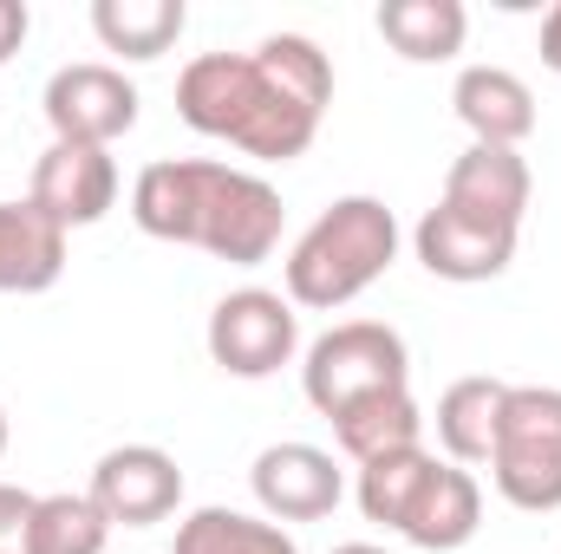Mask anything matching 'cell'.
<instances>
[{"label": "cell", "instance_id": "4", "mask_svg": "<svg viewBox=\"0 0 561 554\" xmlns=\"http://www.w3.org/2000/svg\"><path fill=\"white\" fill-rule=\"evenodd\" d=\"M300 392L320 417H340L386 392H412V353L386 320H346L307 346Z\"/></svg>", "mask_w": 561, "mask_h": 554}, {"label": "cell", "instance_id": "23", "mask_svg": "<svg viewBox=\"0 0 561 554\" xmlns=\"http://www.w3.org/2000/svg\"><path fill=\"white\" fill-rule=\"evenodd\" d=\"M33 503H39V496H26L20 483H0V554H7V542H20V535H26Z\"/></svg>", "mask_w": 561, "mask_h": 554}, {"label": "cell", "instance_id": "1", "mask_svg": "<svg viewBox=\"0 0 561 554\" xmlns=\"http://www.w3.org/2000/svg\"><path fill=\"white\" fill-rule=\"evenodd\" d=\"M333 66L307 33H268L255 53H196L176 79V118L255 163H294L320 138Z\"/></svg>", "mask_w": 561, "mask_h": 554}, {"label": "cell", "instance_id": "14", "mask_svg": "<svg viewBox=\"0 0 561 554\" xmlns=\"http://www.w3.org/2000/svg\"><path fill=\"white\" fill-rule=\"evenodd\" d=\"M450 105H457L470 143H503V150H516V143L536 131V92H529L510 66H463L457 85H450Z\"/></svg>", "mask_w": 561, "mask_h": 554}, {"label": "cell", "instance_id": "25", "mask_svg": "<svg viewBox=\"0 0 561 554\" xmlns=\"http://www.w3.org/2000/svg\"><path fill=\"white\" fill-rule=\"evenodd\" d=\"M542 66H549V72H561V0L542 13Z\"/></svg>", "mask_w": 561, "mask_h": 554}, {"label": "cell", "instance_id": "24", "mask_svg": "<svg viewBox=\"0 0 561 554\" xmlns=\"http://www.w3.org/2000/svg\"><path fill=\"white\" fill-rule=\"evenodd\" d=\"M26 26H33V13H26V0H0V66L26 46Z\"/></svg>", "mask_w": 561, "mask_h": 554}, {"label": "cell", "instance_id": "17", "mask_svg": "<svg viewBox=\"0 0 561 554\" xmlns=\"http://www.w3.org/2000/svg\"><path fill=\"white\" fill-rule=\"evenodd\" d=\"M190 26L183 0H99L92 7V33L105 53L118 59H163Z\"/></svg>", "mask_w": 561, "mask_h": 554}, {"label": "cell", "instance_id": "16", "mask_svg": "<svg viewBox=\"0 0 561 554\" xmlns=\"http://www.w3.org/2000/svg\"><path fill=\"white\" fill-rule=\"evenodd\" d=\"M379 33L399 59L412 66H444L463 53V33H470V13L463 0H386L379 7Z\"/></svg>", "mask_w": 561, "mask_h": 554}, {"label": "cell", "instance_id": "21", "mask_svg": "<svg viewBox=\"0 0 561 554\" xmlns=\"http://www.w3.org/2000/svg\"><path fill=\"white\" fill-rule=\"evenodd\" d=\"M170 554H300L294 535L268 516H242V509H196L176 529Z\"/></svg>", "mask_w": 561, "mask_h": 554}, {"label": "cell", "instance_id": "7", "mask_svg": "<svg viewBox=\"0 0 561 554\" xmlns=\"http://www.w3.org/2000/svg\"><path fill=\"white\" fill-rule=\"evenodd\" d=\"M39 112L53 125V143H92V150H112L138 125V85L105 66V59H79V66H59L39 92Z\"/></svg>", "mask_w": 561, "mask_h": 554}, {"label": "cell", "instance_id": "11", "mask_svg": "<svg viewBox=\"0 0 561 554\" xmlns=\"http://www.w3.org/2000/svg\"><path fill=\"white\" fill-rule=\"evenodd\" d=\"M516 235L523 229H496V222H477L450 203L424 209L419 229H412V249L437 280H457V287H477V280H496L516 262Z\"/></svg>", "mask_w": 561, "mask_h": 554}, {"label": "cell", "instance_id": "5", "mask_svg": "<svg viewBox=\"0 0 561 554\" xmlns=\"http://www.w3.org/2000/svg\"><path fill=\"white\" fill-rule=\"evenodd\" d=\"M490 483L510 509L549 516L561 509V392L556 385H510L496 443H490Z\"/></svg>", "mask_w": 561, "mask_h": 554}, {"label": "cell", "instance_id": "18", "mask_svg": "<svg viewBox=\"0 0 561 554\" xmlns=\"http://www.w3.org/2000/svg\"><path fill=\"white\" fill-rule=\"evenodd\" d=\"M510 385L503 379H457L444 399H437V443L450 463H490V443H496V417H503Z\"/></svg>", "mask_w": 561, "mask_h": 554}, {"label": "cell", "instance_id": "3", "mask_svg": "<svg viewBox=\"0 0 561 554\" xmlns=\"http://www.w3.org/2000/svg\"><path fill=\"white\" fill-rule=\"evenodd\" d=\"M392 262H399V216L379 196H340L307 222V235L287 249L280 275H287L294 307L333 313V307L359 300Z\"/></svg>", "mask_w": 561, "mask_h": 554}, {"label": "cell", "instance_id": "8", "mask_svg": "<svg viewBox=\"0 0 561 554\" xmlns=\"http://www.w3.org/2000/svg\"><path fill=\"white\" fill-rule=\"evenodd\" d=\"M85 496L99 503V516H105L112 529H150V522L176 516V503H183V470H176V457L157 450V443H118V450H105V457L92 463V489H85Z\"/></svg>", "mask_w": 561, "mask_h": 554}, {"label": "cell", "instance_id": "27", "mask_svg": "<svg viewBox=\"0 0 561 554\" xmlns=\"http://www.w3.org/2000/svg\"><path fill=\"white\" fill-rule=\"evenodd\" d=\"M0 457H7V412H0Z\"/></svg>", "mask_w": 561, "mask_h": 554}, {"label": "cell", "instance_id": "12", "mask_svg": "<svg viewBox=\"0 0 561 554\" xmlns=\"http://www.w3.org/2000/svg\"><path fill=\"white\" fill-rule=\"evenodd\" d=\"M477 522H483V489H477V476H470L463 463H437V457H431V470L419 476V489H412V503H405V516H399L392 535H405V542L424 549V554H457L477 535Z\"/></svg>", "mask_w": 561, "mask_h": 554}, {"label": "cell", "instance_id": "6", "mask_svg": "<svg viewBox=\"0 0 561 554\" xmlns=\"http://www.w3.org/2000/svg\"><path fill=\"white\" fill-rule=\"evenodd\" d=\"M203 339H209V359L229 379H275L300 353V313L275 287H236V293L216 300Z\"/></svg>", "mask_w": 561, "mask_h": 554}, {"label": "cell", "instance_id": "10", "mask_svg": "<svg viewBox=\"0 0 561 554\" xmlns=\"http://www.w3.org/2000/svg\"><path fill=\"white\" fill-rule=\"evenodd\" d=\"M249 483H255V503L268 522H320L346 496V476L320 443H268L255 457Z\"/></svg>", "mask_w": 561, "mask_h": 554}, {"label": "cell", "instance_id": "2", "mask_svg": "<svg viewBox=\"0 0 561 554\" xmlns=\"http://www.w3.org/2000/svg\"><path fill=\"white\" fill-rule=\"evenodd\" d=\"M280 189L216 157H157L131 183V222L157 242L203 249L229 268H262L280 249Z\"/></svg>", "mask_w": 561, "mask_h": 554}, {"label": "cell", "instance_id": "19", "mask_svg": "<svg viewBox=\"0 0 561 554\" xmlns=\"http://www.w3.org/2000/svg\"><path fill=\"white\" fill-rule=\"evenodd\" d=\"M327 424H333V443H340L353 463H379V457H392V450H419V437H424V412H419L412 392L366 399V405L327 417Z\"/></svg>", "mask_w": 561, "mask_h": 554}, {"label": "cell", "instance_id": "15", "mask_svg": "<svg viewBox=\"0 0 561 554\" xmlns=\"http://www.w3.org/2000/svg\"><path fill=\"white\" fill-rule=\"evenodd\" d=\"M66 275V229L33 203H0V293H46Z\"/></svg>", "mask_w": 561, "mask_h": 554}, {"label": "cell", "instance_id": "26", "mask_svg": "<svg viewBox=\"0 0 561 554\" xmlns=\"http://www.w3.org/2000/svg\"><path fill=\"white\" fill-rule=\"evenodd\" d=\"M333 554H386V549H373V542H346V549H333Z\"/></svg>", "mask_w": 561, "mask_h": 554}, {"label": "cell", "instance_id": "20", "mask_svg": "<svg viewBox=\"0 0 561 554\" xmlns=\"http://www.w3.org/2000/svg\"><path fill=\"white\" fill-rule=\"evenodd\" d=\"M105 542H112V522L99 516V503L59 489V496L33 503V522L20 535V554H105Z\"/></svg>", "mask_w": 561, "mask_h": 554}, {"label": "cell", "instance_id": "9", "mask_svg": "<svg viewBox=\"0 0 561 554\" xmlns=\"http://www.w3.org/2000/svg\"><path fill=\"white\" fill-rule=\"evenodd\" d=\"M26 203H33L46 222H59L66 235L105 222L112 203H118V163H112V150H92V143H46L39 163H33Z\"/></svg>", "mask_w": 561, "mask_h": 554}, {"label": "cell", "instance_id": "22", "mask_svg": "<svg viewBox=\"0 0 561 554\" xmlns=\"http://www.w3.org/2000/svg\"><path fill=\"white\" fill-rule=\"evenodd\" d=\"M431 470V450H392V457H379V463H359V516L366 522H379V529H399V516H405V503H412V489H419V476Z\"/></svg>", "mask_w": 561, "mask_h": 554}, {"label": "cell", "instance_id": "13", "mask_svg": "<svg viewBox=\"0 0 561 554\" xmlns=\"http://www.w3.org/2000/svg\"><path fill=\"white\" fill-rule=\"evenodd\" d=\"M437 203H450V209H463L477 222H496V229H523V209H529V163H523V150L470 143L444 170V196Z\"/></svg>", "mask_w": 561, "mask_h": 554}]
</instances>
